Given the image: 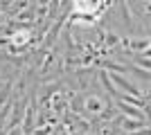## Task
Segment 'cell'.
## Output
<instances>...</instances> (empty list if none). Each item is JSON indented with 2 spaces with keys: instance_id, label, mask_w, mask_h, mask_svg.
<instances>
[{
  "instance_id": "cell-1",
  "label": "cell",
  "mask_w": 151,
  "mask_h": 135,
  "mask_svg": "<svg viewBox=\"0 0 151 135\" xmlns=\"http://www.w3.org/2000/svg\"><path fill=\"white\" fill-rule=\"evenodd\" d=\"M113 81H115V84H120L122 88H124L126 92H129V97H131V95H133V97H140V90L135 88V86H131V84H129V81H126L124 77H120V74H113Z\"/></svg>"
},
{
  "instance_id": "cell-2",
  "label": "cell",
  "mask_w": 151,
  "mask_h": 135,
  "mask_svg": "<svg viewBox=\"0 0 151 135\" xmlns=\"http://www.w3.org/2000/svg\"><path fill=\"white\" fill-rule=\"evenodd\" d=\"M86 106H88V110H97V113H99V110L104 108V101H101L99 97H88V99H86Z\"/></svg>"
}]
</instances>
